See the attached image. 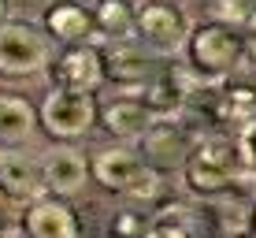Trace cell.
Instances as JSON below:
<instances>
[{"label": "cell", "instance_id": "1", "mask_svg": "<svg viewBox=\"0 0 256 238\" xmlns=\"http://www.w3.org/2000/svg\"><path fill=\"white\" fill-rule=\"evenodd\" d=\"M245 153L238 138L226 134H212V138H197L190 149V156L182 160V179H186L190 193L197 197H219L230 193L234 179L245 171Z\"/></svg>", "mask_w": 256, "mask_h": 238}, {"label": "cell", "instance_id": "2", "mask_svg": "<svg viewBox=\"0 0 256 238\" xmlns=\"http://www.w3.org/2000/svg\"><path fill=\"white\" fill-rule=\"evenodd\" d=\"M178 52H186L193 78L219 82V78H230L242 64V34L219 19H208V23L190 26Z\"/></svg>", "mask_w": 256, "mask_h": 238}, {"label": "cell", "instance_id": "3", "mask_svg": "<svg viewBox=\"0 0 256 238\" xmlns=\"http://www.w3.org/2000/svg\"><path fill=\"white\" fill-rule=\"evenodd\" d=\"M90 175L108 193H122L130 201H152L160 193V171L145 156H138L134 149H122V145L93 153Z\"/></svg>", "mask_w": 256, "mask_h": 238}, {"label": "cell", "instance_id": "4", "mask_svg": "<svg viewBox=\"0 0 256 238\" xmlns=\"http://www.w3.org/2000/svg\"><path fill=\"white\" fill-rule=\"evenodd\" d=\"M48 64V38L30 23H0V75L30 78Z\"/></svg>", "mask_w": 256, "mask_h": 238}, {"label": "cell", "instance_id": "5", "mask_svg": "<svg viewBox=\"0 0 256 238\" xmlns=\"http://www.w3.org/2000/svg\"><path fill=\"white\" fill-rule=\"evenodd\" d=\"M96 119V101L86 90H67V86H52L45 104H41V127L60 142L82 138Z\"/></svg>", "mask_w": 256, "mask_h": 238}, {"label": "cell", "instance_id": "6", "mask_svg": "<svg viewBox=\"0 0 256 238\" xmlns=\"http://www.w3.org/2000/svg\"><path fill=\"white\" fill-rule=\"evenodd\" d=\"M186 15L171 0H148V4L134 8V34L152 52H178L186 41Z\"/></svg>", "mask_w": 256, "mask_h": 238}, {"label": "cell", "instance_id": "7", "mask_svg": "<svg viewBox=\"0 0 256 238\" xmlns=\"http://www.w3.org/2000/svg\"><path fill=\"white\" fill-rule=\"evenodd\" d=\"M48 75L56 86H67V90H86L93 93L96 86L104 82V64H100V45L93 41H70V45L60 52L56 60H48Z\"/></svg>", "mask_w": 256, "mask_h": 238}, {"label": "cell", "instance_id": "8", "mask_svg": "<svg viewBox=\"0 0 256 238\" xmlns=\"http://www.w3.org/2000/svg\"><path fill=\"white\" fill-rule=\"evenodd\" d=\"M182 116V112H178ZM178 116H160L145 127L141 134V149H145V160L152 167H182V160L190 156V149L197 138L186 127H178Z\"/></svg>", "mask_w": 256, "mask_h": 238}, {"label": "cell", "instance_id": "9", "mask_svg": "<svg viewBox=\"0 0 256 238\" xmlns=\"http://www.w3.org/2000/svg\"><path fill=\"white\" fill-rule=\"evenodd\" d=\"M112 90H116V86H112ZM96 116H100L104 130L116 134V138H141L145 127L156 119L152 112H148V104L141 101V90H116V97L108 93V101L96 108Z\"/></svg>", "mask_w": 256, "mask_h": 238}, {"label": "cell", "instance_id": "10", "mask_svg": "<svg viewBox=\"0 0 256 238\" xmlns=\"http://www.w3.org/2000/svg\"><path fill=\"white\" fill-rule=\"evenodd\" d=\"M22 208V227L30 238H78V219L70 205L56 193H41Z\"/></svg>", "mask_w": 256, "mask_h": 238}, {"label": "cell", "instance_id": "11", "mask_svg": "<svg viewBox=\"0 0 256 238\" xmlns=\"http://www.w3.org/2000/svg\"><path fill=\"white\" fill-rule=\"evenodd\" d=\"M90 179V160H86L78 149L70 145H56L45 153L41 160V182H45V193H56V197H74L78 190Z\"/></svg>", "mask_w": 256, "mask_h": 238}, {"label": "cell", "instance_id": "12", "mask_svg": "<svg viewBox=\"0 0 256 238\" xmlns=\"http://www.w3.org/2000/svg\"><path fill=\"white\" fill-rule=\"evenodd\" d=\"M45 193V182H41V164L26 160V156L4 153L0 156V197L8 205H30L34 197Z\"/></svg>", "mask_w": 256, "mask_h": 238}, {"label": "cell", "instance_id": "13", "mask_svg": "<svg viewBox=\"0 0 256 238\" xmlns=\"http://www.w3.org/2000/svg\"><path fill=\"white\" fill-rule=\"evenodd\" d=\"M212 116L219 123H238L242 127L245 119L256 116V86L252 82H226V78H219V82H212Z\"/></svg>", "mask_w": 256, "mask_h": 238}, {"label": "cell", "instance_id": "14", "mask_svg": "<svg viewBox=\"0 0 256 238\" xmlns=\"http://www.w3.org/2000/svg\"><path fill=\"white\" fill-rule=\"evenodd\" d=\"M100 64H104V75H112L116 90H141L152 78L148 75V60L138 49L122 45V41H116L108 52H100Z\"/></svg>", "mask_w": 256, "mask_h": 238}, {"label": "cell", "instance_id": "15", "mask_svg": "<svg viewBox=\"0 0 256 238\" xmlns=\"http://www.w3.org/2000/svg\"><path fill=\"white\" fill-rule=\"evenodd\" d=\"M45 30H48V38L70 45V41H93L96 26H93V15L86 12L82 4L60 0V4H52L45 12Z\"/></svg>", "mask_w": 256, "mask_h": 238}, {"label": "cell", "instance_id": "16", "mask_svg": "<svg viewBox=\"0 0 256 238\" xmlns=\"http://www.w3.org/2000/svg\"><path fill=\"white\" fill-rule=\"evenodd\" d=\"M38 127V112L26 97L0 93V145H22Z\"/></svg>", "mask_w": 256, "mask_h": 238}, {"label": "cell", "instance_id": "17", "mask_svg": "<svg viewBox=\"0 0 256 238\" xmlns=\"http://www.w3.org/2000/svg\"><path fill=\"white\" fill-rule=\"evenodd\" d=\"M90 15H93L96 34H104L112 41H126L134 34V4L130 0H96Z\"/></svg>", "mask_w": 256, "mask_h": 238}, {"label": "cell", "instance_id": "18", "mask_svg": "<svg viewBox=\"0 0 256 238\" xmlns=\"http://www.w3.org/2000/svg\"><path fill=\"white\" fill-rule=\"evenodd\" d=\"M141 238H200V223L190 208H164L152 219H145Z\"/></svg>", "mask_w": 256, "mask_h": 238}, {"label": "cell", "instance_id": "19", "mask_svg": "<svg viewBox=\"0 0 256 238\" xmlns=\"http://www.w3.org/2000/svg\"><path fill=\"white\" fill-rule=\"evenodd\" d=\"M252 219V201L249 197H230L219 205V231L223 238H245Z\"/></svg>", "mask_w": 256, "mask_h": 238}, {"label": "cell", "instance_id": "20", "mask_svg": "<svg viewBox=\"0 0 256 238\" xmlns=\"http://www.w3.org/2000/svg\"><path fill=\"white\" fill-rule=\"evenodd\" d=\"M216 19L242 30V26L256 23V0H216Z\"/></svg>", "mask_w": 256, "mask_h": 238}, {"label": "cell", "instance_id": "21", "mask_svg": "<svg viewBox=\"0 0 256 238\" xmlns=\"http://www.w3.org/2000/svg\"><path fill=\"white\" fill-rule=\"evenodd\" d=\"M141 227H145V216H138V212H130V208H122V212L112 216L108 234H112V238H141Z\"/></svg>", "mask_w": 256, "mask_h": 238}, {"label": "cell", "instance_id": "22", "mask_svg": "<svg viewBox=\"0 0 256 238\" xmlns=\"http://www.w3.org/2000/svg\"><path fill=\"white\" fill-rule=\"evenodd\" d=\"M242 60L256 64V23H249V34H242Z\"/></svg>", "mask_w": 256, "mask_h": 238}, {"label": "cell", "instance_id": "23", "mask_svg": "<svg viewBox=\"0 0 256 238\" xmlns=\"http://www.w3.org/2000/svg\"><path fill=\"white\" fill-rule=\"evenodd\" d=\"M0 23H8V0H0Z\"/></svg>", "mask_w": 256, "mask_h": 238}, {"label": "cell", "instance_id": "24", "mask_svg": "<svg viewBox=\"0 0 256 238\" xmlns=\"http://www.w3.org/2000/svg\"><path fill=\"white\" fill-rule=\"evenodd\" d=\"M249 234L256 238V205H252V219H249Z\"/></svg>", "mask_w": 256, "mask_h": 238}, {"label": "cell", "instance_id": "25", "mask_svg": "<svg viewBox=\"0 0 256 238\" xmlns=\"http://www.w3.org/2000/svg\"><path fill=\"white\" fill-rule=\"evenodd\" d=\"M0 238H8V234H4V231H0Z\"/></svg>", "mask_w": 256, "mask_h": 238}, {"label": "cell", "instance_id": "26", "mask_svg": "<svg viewBox=\"0 0 256 238\" xmlns=\"http://www.w3.org/2000/svg\"><path fill=\"white\" fill-rule=\"evenodd\" d=\"M245 238H252V234H245Z\"/></svg>", "mask_w": 256, "mask_h": 238}]
</instances>
